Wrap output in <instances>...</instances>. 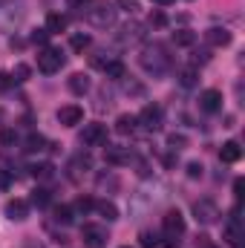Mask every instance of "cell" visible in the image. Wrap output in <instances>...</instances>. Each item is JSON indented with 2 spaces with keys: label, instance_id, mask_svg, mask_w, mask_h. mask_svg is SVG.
I'll use <instances>...</instances> for the list:
<instances>
[{
  "label": "cell",
  "instance_id": "obj_1",
  "mask_svg": "<svg viewBox=\"0 0 245 248\" xmlns=\"http://www.w3.org/2000/svg\"><path fill=\"white\" fill-rule=\"evenodd\" d=\"M138 63L144 66V72L162 75V72H168V66H170V55H168V49H165L162 44H147V46L141 49V55H138Z\"/></svg>",
  "mask_w": 245,
  "mask_h": 248
},
{
  "label": "cell",
  "instance_id": "obj_2",
  "mask_svg": "<svg viewBox=\"0 0 245 248\" xmlns=\"http://www.w3.org/2000/svg\"><path fill=\"white\" fill-rule=\"evenodd\" d=\"M116 12H119V9H113V3L101 0V3H90L84 17H87V23L95 26V29H110V26H116Z\"/></svg>",
  "mask_w": 245,
  "mask_h": 248
},
{
  "label": "cell",
  "instance_id": "obj_3",
  "mask_svg": "<svg viewBox=\"0 0 245 248\" xmlns=\"http://www.w3.org/2000/svg\"><path fill=\"white\" fill-rule=\"evenodd\" d=\"M193 217H196V222H202V225H214V222H219L222 211H219V205H216L214 199H196V202H193Z\"/></svg>",
  "mask_w": 245,
  "mask_h": 248
},
{
  "label": "cell",
  "instance_id": "obj_4",
  "mask_svg": "<svg viewBox=\"0 0 245 248\" xmlns=\"http://www.w3.org/2000/svg\"><path fill=\"white\" fill-rule=\"evenodd\" d=\"M81 243H84V248H107L110 231L104 225H84L81 228Z\"/></svg>",
  "mask_w": 245,
  "mask_h": 248
},
{
  "label": "cell",
  "instance_id": "obj_5",
  "mask_svg": "<svg viewBox=\"0 0 245 248\" xmlns=\"http://www.w3.org/2000/svg\"><path fill=\"white\" fill-rule=\"evenodd\" d=\"M81 144H84V147H101V144H107V127L101 122L84 124V130H81Z\"/></svg>",
  "mask_w": 245,
  "mask_h": 248
},
{
  "label": "cell",
  "instance_id": "obj_6",
  "mask_svg": "<svg viewBox=\"0 0 245 248\" xmlns=\"http://www.w3.org/2000/svg\"><path fill=\"white\" fill-rule=\"evenodd\" d=\"M63 66V55L61 49H52V46H44L41 52H38V69L41 72H46V75H52V72H58Z\"/></svg>",
  "mask_w": 245,
  "mask_h": 248
},
{
  "label": "cell",
  "instance_id": "obj_7",
  "mask_svg": "<svg viewBox=\"0 0 245 248\" xmlns=\"http://www.w3.org/2000/svg\"><path fill=\"white\" fill-rule=\"evenodd\" d=\"M162 231H165V237H173V240H179L184 234V217L176 208H170V211L162 217Z\"/></svg>",
  "mask_w": 245,
  "mask_h": 248
},
{
  "label": "cell",
  "instance_id": "obj_8",
  "mask_svg": "<svg viewBox=\"0 0 245 248\" xmlns=\"http://www.w3.org/2000/svg\"><path fill=\"white\" fill-rule=\"evenodd\" d=\"M199 110L202 113H219L222 110V93L219 90H205L199 95Z\"/></svg>",
  "mask_w": 245,
  "mask_h": 248
},
{
  "label": "cell",
  "instance_id": "obj_9",
  "mask_svg": "<svg viewBox=\"0 0 245 248\" xmlns=\"http://www.w3.org/2000/svg\"><path fill=\"white\" fill-rule=\"evenodd\" d=\"M58 122H61L63 127H78V124L84 122V110H81L78 104H66V107L58 110Z\"/></svg>",
  "mask_w": 245,
  "mask_h": 248
},
{
  "label": "cell",
  "instance_id": "obj_10",
  "mask_svg": "<svg viewBox=\"0 0 245 248\" xmlns=\"http://www.w3.org/2000/svg\"><path fill=\"white\" fill-rule=\"evenodd\" d=\"M136 119L144 124L147 130H159V124H162V107H159V104H147Z\"/></svg>",
  "mask_w": 245,
  "mask_h": 248
},
{
  "label": "cell",
  "instance_id": "obj_11",
  "mask_svg": "<svg viewBox=\"0 0 245 248\" xmlns=\"http://www.w3.org/2000/svg\"><path fill=\"white\" fill-rule=\"evenodd\" d=\"M3 211H6V217H9V219L23 222V219L29 217V202H26V199H9Z\"/></svg>",
  "mask_w": 245,
  "mask_h": 248
},
{
  "label": "cell",
  "instance_id": "obj_12",
  "mask_svg": "<svg viewBox=\"0 0 245 248\" xmlns=\"http://www.w3.org/2000/svg\"><path fill=\"white\" fill-rule=\"evenodd\" d=\"M104 159L110 162V165H116V168H122V165H130V150L122 147V144H107V150H104Z\"/></svg>",
  "mask_w": 245,
  "mask_h": 248
},
{
  "label": "cell",
  "instance_id": "obj_13",
  "mask_svg": "<svg viewBox=\"0 0 245 248\" xmlns=\"http://www.w3.org/2000/svg\"><path fill=\"white\" fill-rule=\"evenodd\" d=\"M225 243H228L231 248H240V243H243V225H240L237 211H234V217H231L228 225H225Z\"/></svg>",
  "mask_w": 245,
  "mask_h": 248
},
{
  "label": "cell",
  "instance_id": "obj_14",
  "mask_svg": "<svg viewBox=\"0 0 245 248\" xmlns=\"http://www.w3.org/2000/svg\"><path fill=\"white\" fill-rule=\"evenodd\" d=\"M219 159H222L225 165L240 162V159H243V147H240V141H225V144L219 147Z\"/></svg>",
  "mask_w": 245,
  "mask_h": 248
},
{
  "label": "cell",
  "instance_id": "obj_15",
  "mask_svg": "<svg viewBox=\"0 0 245 248\" xmlns=\"http://www.w3.org/2000/svg\"><path fill=\"white\" fill-rule=\"evenodd\" d=\"M205 41H208L211 46H228V44H231V32L222 29V26H214V29L205 32Z\"/></svg>",
  "mask_w": 245,
  "mask_h": 248
},
{
  "label": "cell",
  "instance_id": "obj_16",
  "mask_svg": "<svg viewBox=\"0 0 245 248\" xmlns=\"http://www.w3.org/2000/svg\"><path fill=\"white\" fill-rule=\"evenodd\" d=\"M66 87H69L72 95H87V93H90V78H87L84 72H75V75H69Z\"/></svg>",
  "mask_w": 245,
  "mask_h": 248
},
{
  "label": "cell",
  "instance_id": "obj_17",
  "mask_svg": "<svg viewBox=\"0 0 245 248\" xmlns=\"http://www.w3.org/2000/svg\"><path fill=\"white\" fill-rule=\"evenodd\" d=\"M141 38H144V26L141 23H127V26H122V35H119L122 44H136Z\"/></svg>",
  "mask_w": 245,
  "mask_h": 248
},
{
  "label": "cell",
  "instance_id": "obj_18",
  "mask_svg": "<svg viewBox=\"0 0 245 248\" xmlns=\"http://www.w3.org/2000/svg\"><path fill=\"white\" fill-rule=\"evenodd\" d=\"M95 211H98V214H101L107 222H116V219H119V208H116L110 199H101V202H95Z\"/></svg>",
  "mask_w": 245,
  "mask_h": 248
},
{
  "label": "cell",
  "instance_id": "obj_19",
  "mask_svg": "<svg viewBox=\"0 0 245 248\" xmlns=\"http://www.w3.org/2000/svg\"><path fill=\"white\" fill-rule=\"evenodd\" d=\"M69 26V17L66 15H58V12H52L49 17H46V32L52 35V32H63Z\"/></svg>",
  "mask_w": 245,
  "mask_h": 248
},
{
  "label": "cell",
  "instance_id": "obj_20",
  "mask_svg": "<svg viewBox=\"0 0 245 248\" xmlns=\"http://www.w3.org/2000/svg\"><path fill=\"white\" fill-rule=\"evenodd\" d=\"M136 127H138V119H136V116H127V113H124V116H119V119H116V130H119L122 136L133 133Z\"/></svg>",
  "mask_w": 245,
  "mask_h": 248
},
{
  "label": "cell",
  "instance_id": "obj_21",
  "mask_svg": "<svg viewBox=\"0 0 245 248\" xmlns=\"http://www.w3.org/2000/svg\"><path fill=\"white\" fill-rule=\"evenodd\" d=\"M90 44H92V38H90L87 32H75V35L69 38V46H72L75 52H84V49H90Z\"/></svg>",
  "mask_w": 245,
  "mask_h": 248
},
{
  "label": "cell",
  "instance_id": "obj_22",
  "mask_svg": "<svg viewBox=\"0 0 245 248\" xmlns=\"http://www.w3.org/2000/svg\"><path fill=\"white\" fill-rule=\"evenodd\" d=\"M196 81H199V69L196 66H184L179 72V84L182 87H196Z\"/></svg>",
  "mask_w": 245,
  "mask_h": 248
},
{
  "label": "cell",
  "instance_id": "obj_23",
  "mask_svg": "<svg viewBox=\"0 0 245 248\" xmlns=\"http://www.w3.org/2000/svg\"><path fill=\"white\" fill-rule=\"evenodd\" d=\"M44 147H46V139L38 136V133H32V136L26 139V147H23V150H26V153H41Z\"/></svg>",
  "mask_w": 245,
  "mask_h": 248
},
{
  "label": "cell",
  "instance_id": "obj_24",
  "mask_svg": "<svg viewBox=\"0 0 245 248\" xmlns=\"http://www.w3.org/2000/svg\"><path fill=\"white\" fill-rule=\"evenodd\" d=\"M173 44H179V46H193V44H196V32H190V29L173 32Z\"/></svg>",
  "mask_w": 245,
  "mask_h": 248
},
{
  "label": "cell",
  "instance_id": "obj_25",
  "mask_svg": "<svg viewBox=\"0 0 245 248\" xmlns=\"http://www.w3.org/2000/svg\"><path fill=\"white\" fill-rule=\"evenodd\" d=\"M29 170H32V176H35V179H49V176H52V170H55V168H52V165H49V162H41V165H32V168H29Z\"/></svg>",
  "mask_w": 245,
  "mask_h": 248
},
{
  "label": "cell",
  "instance_id": "obj_26",
  "mask_svg": "<svg viewBox=\"0 0 245 248\" xmlns=\"http://www.w3.org/2000/svg\"><path fill=\"white\" fill-rule=\"evenodd\" d=\"M104 72H107V78H116V81H122L124 75H127V72H124V63L116 61V58L107 63V69H104Z\"/></svg>",
  "mask_w": 245,
  "mask_h": 248
},
{
  "label": "cell",
  "instance_id": "obj_27",
  "mask_svg": "<svg viewBox=\"0 0 245 248\" xmlns=\"http://www.w3.org/2000/svg\"><path fill=\"white\" fill-rule=\"evenodd\" d=\"M72 217H75V211H72L69 205H61V208H55V222H61V225H69V222H72Z\"/></svg>",
  "mask_w": 245,
  "mask_h": 248
},
{
  "label": "cell",
  "instance_id": "obj_28",
  "mask_svg": "<svg viewBox=\"0 0 245 248\" xmlns=\"http://www.w3.org/2000/svg\"><path fill=\"white\" fill-rule=\"evenodd\" d=\"M72 211H78V214H90V211H95V199H90V196H81L78 202H75V208Z\"/></svg>",
  "mask_w": 245,
  "mask_h": 248
},
{
  "label": "cell",
  "instance_id": "obj_29",
  "mask_svg": "<svg viewBox=\"0 0 245 248\" xmlns=\"http://www.w3.org/2000/svg\"><path fill=\"white\" fill-rule=\"evenodd\" d=\"M32 205H38V208H46V205H49V190L38 187V190L32 193Z\"/></svg>",
  "mask_w": 245,
  "mask_h": 248
},
{
  "label": "cell",
  "instance_id": "obj_30",
  "mask_svg": "<svg viewBox=\"0 0 245 248\" xmlns=\"http://www.w3.org/2000/svg\"><path fill=\"white\" fill-rule=\"evenodd\" d=\"M141 248H162V243H159V237L156 234H150V231H141Z\"/></svg>",
  "mask_w": 245,
  "mask_h": 248
},
{
  "label": "cell",
  "instance_id": "obj_31",
  "mask_svg": "<svg viewBox=\"0 0 245 248\" xmlns=\"http://www.w3.org/2000/svg\"><path fill=\"white\" fill-rule=\"evenodd\" d=\"M29 75H32V69L26 63H17L15 72H12V81H29Z\"/></svg>",
  "mask_w": 245,
  "mask_h": 248
},
{
  "label": "cell",
  "instance_id": "obj_32",
  "mask_svg": "<svg viewBox=\"0 0 245 248\" xmlns=\"http://www.w3.org/2000/svg\"><path fill=\"white\" fill-rule=\"evenodd\" d=\"M15 130H9V127H0V147H12L15 144Z\"/></svg>",
  "mask_w": 245,
  "mask_h": 248
},
{
  "label": "cell",
  "instance_id": "obj_33",
  "mask_svg": "<svg viewBox=\"0 0 245 248\" xmlns=\"http://www.w3.org/2000/svg\"><path fill=\"white\" fill-rule=\"evenodd\" d=\"M29 41H32V44H38V46H46V41H49V32H46V29H35V32L29 35Z\"/></svg>",
  "mask_w": 245,
  "mask_h": 248
},
{
  "label": "cell",
  "instance_id": "obj_34",
  "mask_svg": "<svg viewBox=\"0 0 245 248\" xmlns=\"http://www.w3.org/2000/svg\"><path fill=\"white\" fill-rule=\"evenodd\" d=\"M113 61V58H110V55H104V52H98V55H92V58H90V63H92V66H95V69H107V63Z\"/></svg>",
  "mask_w": 245,
  "mask_h": 248
},
{
  "label": "cell",
  "instance_id": "obj_35",
  "mask_svg": "<svg viewBox=\"0 0 245 248\" xmlns=\"http://www.w3.org/2000/svg\"><path fill=\"white\" fill-rule=\"evenodd\" d=\"M184 144H187V139H184V136H176V133H173V136H168V147H170V150H182Z\"/></svg>",
  "mask_w": 245,
  "mask_h": 248
},
{
  "label": "cell",
  "instance_id": "obj_36",
  "mask_svg": "<svg viewBox=\"0 0 245 248\" xmlns=\"http://www.w3.org/2000/svg\"><path fill=\"white\" fill-rule=\"evenodd\" d=\"M150 26H156V29H162V26H168V17L162 15V12H150Z\"/></svg>",
  "mask_w": 245,
  "mask_h": 248
},
{
  "label": "cell",
  "instance_id": "obj_37",
  "mask_svg": "<svg viewBox=\"0 0 245 248\" xmlns=\"http://www.w3.org/2000/svg\"><path fill=\"white\" fill-rule=\"evenodd\" d=\"M124 90H127V93H133V95H144V87H141V84H136V81H124Z\"/></svg>",
  "mask_w": 245,
  "mask_h": 248
},
{
  "label": "cell",
  "instance_id": "obj_38",
  "mask_svg": "<svg viewBox=\"0 0 245 248\" xmlns=\"http://www.w3.org/2000/svg\"><path fill=\"white\" fill-rule=\"evenodd\" d=\"M116 6L124 9V12H136L138 9V0H116Z\"/></svg>",
  "mask_w": 245,
  "mask_h": 248
},
{
  "label": "cell",
  "instance_id": "obj_39",
  "mask_svg": "<svg viewBox=\"0 0 245 248\" xmlns=\"http://www.w3.org/2000/svg\"><path fill=\"white\" fill-rule=\"evenodd\" d=\"M187 176H190V179H199V176H202V165H199V162H190V165H187Z\"/></svg>",
  "mask_w": 245,
  "mask_h": 248
},
{
  "label": "cell",
  "instance_id": "obj_40",
  "mask_svg": "<svg viewBox=\"0 0 245 248\" xmlns=\"http://www.w3.org/2000/svg\"><path fill=\"white\" fill-rule=\"evenodd\" d=\"M90 3H92V0H66V6H69V9H87Z\"/></svg>",
  "mask_w": 245,
  "mask_h": 248
},
{
  "label": "cell",
  "instance_id": "obj_41",
  "mask_svg": "<svg viewBox=\"0 0 245 248\" xmlns=\"http://www.w3.org/2000/svg\"><path fill=\"white\" fill-rule=\"evenodd\" d=\"M9 182H12V176H9L6 170H0V190H6V187H9Z\"/></svg>",
  "mask_w": 245,
  "mask_h": 248
},
{
  "label": "cell",
  "instance_id": "obj_42",
  "mask_svg": "<svg viewBox=\"0 0 245 248\" xmlns=\"http://www.w3.org/2000/svg\"><path fill=\"white\" fill-rule=\"evenodd\" d=\"M9 84H12V81H9V75H6V72H0V90H6Z\"/></svg>",
  "mask_w": 245,
  "mask_h": 248
},
{
  "label": "cell",
  "instance_id": "obj_43",
  "mask_svg": "<svg viewBox=\"0 0 245 248\" xmlns=\"http://www.w3.org/2000/svg\"><path fill=\"white\" fill-rule=\"evenodd\" d=\"M234 193H237V199L243 196V179H237V182H234Z\"/></svg>",
  "mask_w": 245,
  "mask_h": 248
},
{
  "label": "cell",
  "instance_id": "obj_44",
  "mask_svg": "<svg viewBox=\"0 0 245 248\" xmlns=\"http://www.w3.org/2000/svg\"><path fill=\"white\" fill-rule=\"evenodd\" d=\"M153 3H159V6H170L173 0H153Z\"/></svg>",
  "mask_w": 245,
  "mask_h": 248
},
{
  "label": "cell",
  "instance_id": "obj_45",
  "mask_svg": "<svg viewBox=\"0 0 245 248\" xmlns=\"http://www.w3.org/2000/svg\"><path fill=\"white\" fill-rule=\"evenodd\" d=\"M122 248H130V246H122Z\"/></svg>",
  "mask_w": 245,
  "mask_h": 248
}]
</instances>
